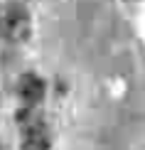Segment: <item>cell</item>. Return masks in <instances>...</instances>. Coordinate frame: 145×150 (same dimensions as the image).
<instances>
[{"mask_svg": "<svg viewBox=\"0 0 145 150\" xmlns=\"http://www.w3.org/2000/svg\"><path fill=\"white\" fill-rule=\"evenodd\" d=\"M20 150H49V133L40 118H30L25 123Z\"/></svg>", "mask_w": 145, "mask_h": 150, "instance_id": "cell-2", "label": "cell"}, {"mask_svg": "<svg viewBox=\"0 0 145 150\" xmlns=\"http://www.w3.org/2000/svg\"><path fill=\"white\" fill-rule=\"evenodd\" d=\"M0 37L5 42H25L30 37V15L22 5H10L0 15Z\"/></svg>", "mask_w": 145, "mask_h": 150, "instance_id": "cell-1", "label": "cell"}, {"mask_svg": "<svg viewBox=\"0 0 145 150\" xmlns=\"http://www.w3.org/2000/svg\"><path fill=\"white\" fill-rule=\"evenodd\" d=\"M17 96L27 108H32L45 98V81L40 76H35V74H25L17 81Z\"/></svg>", "mask_w": 145, "mask_h": 150, "instance_id": "cell-3", "label": "cell"}]
</instances>
